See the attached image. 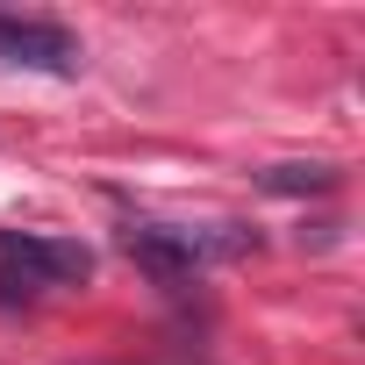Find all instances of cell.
Here are the masks:
<instances>
[{
  "label": "cell",
  "mask_w": 365,
  "mask_h": 365,
  "mask_svg": "<svg viewBox=\"0 0 365 365\" xmlns=\"http://www.w3.org/2000/svg\"><path fill=\"white\" fill-rule=\"evenodd\" d=\"M258 237H244V230H165V222H129L122 230V251L158 279V287H187L201 265H222V258H244Z\"/></svg>",
  "instance_id": "obj_1"
},
{
  "label": "cell",
  "mask_w": 365,
  "mask_h": 365,
  "mask_svg": "<svg viewBox=\"0 0 365 365\" xmlns=\"http://www.w3.org/2000/svg\"><path fill=\"white\" fill-rule=\"evenodd\" d=\"M0 65H22V72H43V79H79L86 72V51L65 22H43V15H0Z\"/></svg>",
  "instance_id": "obj_2"
},
{
  "label": "cell",
  "mask_w": 365,
  "mask_h": 365,
  "mask_svg": "<svg viewBox=\"0 0 365 365\" xmlns=\"http://www.w3.org/2000/svg\"><path fill=\"white\" fill-rule=\"evenodd\" d=\"M0 265L15 279H29L36 294L43 287H86L93 279V251L72 244V237H22V230H0Z\"/></svg>",
  "instance_id": "obj_3"
},
{
  "label": "cell",
  "mask_w": 365,
  "mask_h": 365,
  "mask_svg": "<svg viewBox=\"0 0 365 365\" xmlns=\"http://www.w3.org/2000/svg\"><path fill=\"white\" fill-rule=\"evenodd\" d=\"M336 165H265L258 172V187L265 194H287V201H308V194H336Z\"/></svg>",
  "instance_id": "obj_4"
}]
</instances>
